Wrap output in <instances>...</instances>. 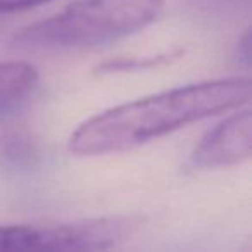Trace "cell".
Returning <instances> with one entry per match:
<instances>
[{
  "mask_svg": "<svg viewBox=\"0 0 252 252\" xmlns=\"http://www.w3.org/2000/svg\"><path fill=\"white\" fill-rule=\"evenodd\" d=\"M251 94L249 78H223L138 98L85 121L67 147L76 156L130 151L200 119L240 109Z\"/></svg>",
  "mask_w": 252,
  "mask_h": 252,
  "instance_id": "6da1fadb",
  "label": "cell"
},
{
  "mask_svg": "<svg viewBox=\"0 0 252 252\" xmlns=\"http://www.w3.org/2000/svg\"><path fill=\"white\" fill-rule=\"evenodd\" d=\"M192 4L207 14L223 16L240 12L242 9H249L251 0H192Z\"/></svg>",
  "mask_w": 252,
  "mask_h": 252,
  "instance_id": "ba28073f",
  "label": "cell"
},
{
  "mask_svg": "<svg viewBox=\"0 0 252 252\" xmlns=\"http://www.w3.org/2000/svg\"><path fill=\"white\" fill-rule=\"evenodd\" d=\"M162 9L164 0H78L23 28L12 42L33 50L90 49L142 32L161 16Z\"/></svg>",
  "mask_w": 252,
  "mask_h": 252,
  "instance_id": "7a4b0ae2",
  "label": "cell"
},
{
  "mask_svg": "<svg viewBox=\"0 0 252 252\" xmlns=\"http://www.w3.org/2000/svg\"><path fill=\"white\" fill-rule=\"evenodd\" d=\"M47 2H50V0H0V12L26 11V9L38 7Z\"/></svg>",
  "mask_w": 252,
  "mask_h": 252,
  "instance_id": "9c48e42d",
  "label": "cell"
},
{
  "mask_svg": "<svg viewBox=\"0 0 252 252\" xmlns=\"http://www.w3.org/2000/svg\"><path fill=\"white\" fill-rule=\"evenodd\" d=\"M38 85V69L23 61L0 63V121L14 114L33 95Z\"/></svg>",
  "mask_w": 252,
  "mask_h": 252,
  "instance_id": "5b68a950",
  "label": "cell"
},
{
  "mask_svg": "<svg viewBox=\"0 0 252 252\" xmlns=\"http://www.w3.org/2000/svg\"><path fill=\"white\" fill-rule=\"evenodd\" d=\"M38 145L26 133H7L0 138V164L12 171L32 169L38 162Z\"/></svg>",
  "mask_w": 252,
  "mask_h": 252,
  "instance_id": "8992f818",
  "label": "cell"
},
{
  "mask_svg": "<svg viewBox=\"0 0 252 252\" xmlns=\"http://www.w3.org/2000/svg\"><path fill=\"white\" fill-rule=\"evenodd\" d=\"M130 220H94L81 223L7 224L0 226V251H105L130 233Z\"/></svg>",
  "mask_w": 252,
  "mask_h": 252,
  "instance_id": "3957f363",
  "label": "cell"
},
{
  "mask_svg": "<svg viewBox=\"0 0 252 252\" xmlns=\"http://www.w3.org/2000/svg\"><path fill=\"white\" fill-rule=\"evenodd\" d=\"M182 56V50H176V52H166L161 56L156 57H128V59H114V61H107L102 66H98V71H105V73H114V71H133V69H140V67H152L158 66L161 63H168L171 59Z\"/></svg>",
  "mask_w": 252,
  "mask_h": 252,
  "instance_id": "52a82bcc",
  "label": "cell"
},
{
  "mask_svg": "<svg viewBox=\"0 0 252 252\" xmlns=\"http://www.w3.org/2000/svg\"><path fill=\"white\" fill-rule=\"evenodd\" d=\"M252 154L251 111L235 112L213 128L193 149L190 162L193 168H223L247 161Z\"/></svg>",
  "mask_w": 252,
  "mask_h": 252,
  "instance_id": "277c9868",
  "label": "cell"
},
{
  "mask_svg": "<svg viewBox=\"0 0 252 252\" xmlns=\"http://www.w3.org/2000/svg\"><path fill=\"white\" fill-rule=\"evenodd\" d=\"M237 59L242 66L249 67L251 66V30L244 33L242 40L238 42V47H237Z\"/></svg>",
  "mask_w": 252,
  "mask_h": 252,
  "instance_id": "30bf717a",
  "label": "cell"
}]
</instances>
